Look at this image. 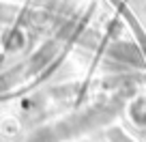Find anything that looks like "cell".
I'll use <instances>...</instances> for the list:
<instances>
[{"instance_id": "1", "label": "cell", "mask_w": 146, "mask_h": 142, "mask_svg": "<svg viewBox=\"0 0 146 142\" xmlns=\"http://www.w3.org/2000/svg\"><path fill=\"white\" fill-rule=\"evenodd\" d=\"M0 129H2V133L5 136H15V133L19 131V123L17 121H13V119H9V121H2V125H0Z\"/></svg>"}, {"instance_id": "2", "label": "cell", "mask_w": 146, "mask_h": 142, "mask_svg": "<svg viewBox=\"0 0 146 142\" xmlns=\"http://www.w3.org/2000/svg\"><path fill=\"white\" fill-rule=\"evenodd\" d=\"M108 138H110L112 142H133L131 138H129L127 133H123L120 129H112V131L108 133Z\"/></svg>"}]
</instances>
